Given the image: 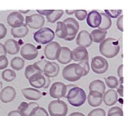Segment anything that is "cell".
<instances>
[{
	"label": "cell",
	"mask_w": 128,
	"mask_h": 116,
	"mask_svg": "<svg viewBox=\"0 0 128 116\" xmlns=\"http://www.w3.org/2000/svg\"><path fill=\"white\" fill-rule=\"evenodd\" d=\"M103 96L104 95L100 94L98 92H95V91L90 92L87 98L88 104L92 107H97L100 106L103 101Z\"/></svg>",
	"instance_id": "obj_22"
},
{
	"label": "cell",
	"mask_w": 128,
	"mask_h": 116,
	"mask_svg": "<svg viewBox=\"0 0 128 116\" xmlns=\"http://www.w3.org/2000/svg\"><path fill=\"white\" fill-rule=\"evenodd\" d=\"M62 76L68 81L75 82L83 76V69L79 63H71L63 69Z\"/></svg>",
	"instance_id": "obj_3"
},
{
	"label": "cell",
	"mask_w": 128,
	"mask_h": 116,
	"mask_svg": "<svg viewBox=\"0 0 128 116\" xmlns=\"http://www.w3.org/2000/svg\"><path fill=\"white\" fill-rule=\"evenodd\" d=\"M68 32L67 25L63 22H57V25L55 31V34L57 36V37L65 39L68 37Z\"/></svg>",
	"instance_id": "obj_26"
},
{
	"label": "cell",
	"mask_w": 128,
	"mask_h": 116,
	"mask_svg": "<svg viewBox=\"0 0 128 116\" xmlns=\"http://www.w3.org/2000/svg\"><path fill=\"white\" fill-rule=\"evenodd\" d=\"M118 76L121 77H122V75H123V65H121L118 69Z\"/></svg>",
	"instance_id": "obj_50"
},
{
	"label": "cell",
	"mask_w": 128,
	"mask_h": 116,
	"mask_svg": "<svg viewBox=\"0 0 128 116\" xmlns=\"http://www.w3.org/2000/svg\"><path fill=\"white\" fill-rule=\"evenodd\" d=\"M105 82H106L107 86L109 88H110L111 89L117 88L118 86V84H119L118 80L114 76H109V77H106Z\"/></svg>",
	"instance_id": "obj_34"
},
{
	"label": "cell",
	"mask_w": 128,
	"mask_h": 116,
	"mask_svg": "<svg viewBox=\"0 0 128 116\" xmlns=\"http://www.w3.org/2000/svg\"><path fill=\"white\" fill-rule=\"evenodd\" d=\"M16 95L15 89L11 86H7L0 92V101L4 104L10 103L14 100Z\"/></svg>",
	"instance_id": "obj_13"
},
{
	"label": "cell",
	"mask_w": 128,
	"mask_h": 116,
	"mask_svg": "<svg viewBox=\"0 0 128 116\" xmlns=\"http://www.w3.org/2000/svg\"><path fill=\"white\" fill-rule=\"evenodd\" d=\"M62 46L61 45L56 41H52L50 43L47 44L44 48V55L46 59L50 60H56L58 59L60 52H61Z\"/></svg>",
	"instance_id": "obj_6"
},
{
	"label": "cell",
	"mask_w": 128,
	"mask_h": 116,
	"mask_svg": "<svg viewBox=\"0 0 128 116\" xmlns=\"http://www.w3.org/2000/svg\"><path fill=\"white\" fill-rule=\"evenodd\" d=\"M58 62L61 64H68L72 60L71 50L68 47H62L60 54L57 59Z\"/></svg>",
	"instance_id": "obj_24"
},
{
	"label": "cell",
	"mask_w": 128,
	"mask_h": 116,
	"mask_svg": "<svg viewBox=\"0 0 128 116\" xmlns=\"http://www.w3.org/2000/svg\"><path fill=\"white\" fill-rule=\"evenodd\" d=\"M21 14H22V13H24V14H26V13H28L29 11H30V10H18Z\"/></svg>",
	"instance_id": "obj_53"
},
{
	"label": "cell",
	"mask_w": 128,
	"mask_h": 116,
	"mask_svg": "<svg viewBox=\"0 0 128 116\" xmlns=\"http://www.w3.org/2000/svg\"><path fill=\"white\" fill-rule=\"evenodd\" d=\"M6 54H7V51H6V49H5L4 44L0 42V57L6 56Z\"/></svg>",
	"instance_id": "obj_47"
},
{
	"label": "cell",
	"mask_w": 128,
	"mask_h": 116,
	"mask_svg": "<svg viewBox=\"0 0 128 116\" xmlns=\"http://www.w3.org/2000/svg\"><path fill=\"white\" fill-rule=\"evenodd\" d=\"M59 69H60V68H59V66L58 63H56L55 62L48 61L44 69L43 74L44 76H46L49 78L56 77L59 73Z\"/></svg>",
	"instance_id": "obj_16"
},
{
	"label": "cell",
	"mask_w": 128,
	"mask_h": 116,
	"mask_svg": "<svg viewBox=\"0 0 128 116\" xmlns=\"http://www.w3.org/2000/svg\"><path fill=\"white\" fill-rule=\"evenodd\" d=\"M47 60H44V59H43V60H39V61H38V62H36V63H34V65L43 73V71H44V67H45V66H46V64L47 63Z\"/></svg>",
	"instance_id": "obj_42"
},
{
	"label": "cell",
	"mask_w": 128,
	"mask_h": 116,
	"mask_svg": "<svg viewBox=\"0 0 128 116\" xmlns=\"http://www.w3.org/2000/svg\"><path fill=\"white\" fill-rule=\"evenodd\" d=\"M116 25H117V28L121 31H123L124 28H123V16H120L116 22Z\"/></svg>",
	"instance_id": "obj_44"
},
{
	"label": "cell",
	"mask_w": 128,
	"mask_h": 116,
	"mask_svg": "<svg viewBox=\"0 0 128 116\" xmlns=\"http://www.w3.org/2000/svg\"><path fill=\"white\" fill-rule=\"evenodd\" d=\"M53 10H37V12L38 14L41 15V16H47L48 15H50Z\"/></svg>",
	"instance_id": "obj_46"
},
{
	"label": "cell",
	"mask_w": 128,
	"mask_h": 116,
	"mask_svg": "<svg viewBox=\"0 0 128 116\" xmlns=\"http://www.w3.org/2000/svg\"><path fill=\"white\" fill-rule=\"evenodd\" d=\"M50 95L54 99L59 100L67 95V86L62 82H55L52 84L49 91Z\"/></svg>",
	"instance_id": "obj_7"
},
{
	"label": "cell",
	"mask_w": 128,
	"mask_h": 116,
	"mask_svg": "<svg viewBox=\"0 0 128 116\" xmlns=\"http://www.w3.org/2000/svg\"><path fill=\"white\" fill-rule=\"evenodd\" d=\"M7 22L11 28H19L24 25V17L19 11H13L8 14Z\"/></svg>",
	"instance_id": "obj_12"
},
{
	"label": "cell",
	"mask_w": 128,
	"mask_h": 116,
	"mask_svg": "<svg viewBox=\"0 0 128 116\" xmlns=\"http://www.w3.org/2000/svg\"><path fill=\"white\" fill-rule=\"evenodd\" d=\"M7 32H8V30L5 25L2 23H0V39H2L6 37Z\"/></svg>",
	"instance_id": "obj_43"
},
{
	"label": "cell",
	"mask_w": 128,
	"mask_h": 116,
	"mask_svg": "<svg viewBox=\"0 0 128 116\" xmlns=\"http://www.w3.org/2000/svg\"><path fill=\"white\" fill-rule=\"evenodd\" d=\"M71 59L75 62L88 60V52L86 48L78 46L71 51Z\"/></svg>",
	"instance_id": "obj_14"
},
{
	"label": "cell",
	"mask_w": 128,
	"mask_h": 116,
	"mask_svg": "<svg viewBox=\"0 0 128 116\" xmlns=\"http://www.w3.org/2000/svg\"><path fill=\"white\" fill-rule=\"evenodd\" d=\"M122 13V10H105V13L109 16V17L117 18Z\"/></svg>",
	"instance_id": "obj_38"
},
{
	"label": "cell",
	"mask_w": 128,
	"mask_h": 116,
	"mask_svg": "<svg viewBox=\"0 0 128 116\" xmlns=\"http://www.w3.org/2000/svg\"><path fill=\"white\" fill-rule=\"evenodd\" d=\"M103 100H104V104L108 107H111V106L114 105L118 101L117 92L115 91L114 89H110V90L106 91L104 94Z\"/></svg>",
	"instance_id": "obj_23"
},
{
	"label": "cell",
	"mask_w": 128,
	"mask_h": 116,
	"mask_svg": "<svg viewBox=\"0 0 128 116\" xmlns=\"http://www.w3.org/2000/svg\"><path fill=\"white\" fill-rule=\"evenodd\" d=\"M91 66L92 71L96 74H104L105 73L109 67L107 60L102 57L96 56L93 57L91 63Z\"/></svg>",
	"instance_id": "obj_8"
},
{
	"label": "cell",
	"mask_w": 128,
	"mask_h": 116,
	"mask_svg": "<svg viewBox=\"0 0 128 116\" xmlns=\"http://www.w3.org/2000/svg\"><path fill=\"white\" fill-rule=\"evenodd\" d=\"M107 31H102L100 29H94L92 31L91 36L92 38V41L97 43L102 42L106 36Z\"/></svg>",
	"instance_id": "obj_28"
},
{
	"label": "cell",
	"mask_w": 128,
	"mask_h": 116,
	"mask_svg": "<svg viewBox=\"0 0 128 116\" xmlns=\"http://www.w3.org/2000/svg\"><path fill=\"white\" fill-rule=\"evenodd\" d=\"M30 116H50L48 112L43 107H38L34 109Z\"/></svg>",
	"instance_id": "obj_36"
},
{
	"label": "cell",
	"mask_w": 128,
	"mask_h": 116,
	"mask_svg": "<svg viewBox=\"0 0 128 116\" xmlns=\"http://www.w3.org/2000/svg\"><path fill=\"white\" fill-rule=\"evenodd\" d=\"M38 107H39V105L36 102L26 103L23 101L19 105L17 110L23 116H30L34 109Z\"/></svg>",
	"instance_id": "obj_19"
},
{
	"label": "cell",
	"mask_w": 128,
	"mask_h": 116,
	"mask_svg": "<svg viewBox=\"0 0 128 116\" xmlns=\"http://www.w3.org/2000/svg\"><path fill=\"white\" fill-rule=\"evenodd\" d=\"M28 33V28L26 24L23 25L16 28H11L10 29V34L14 38H23L25 37Z\"/></svg>",
	"instance_id": "obj_25"
},
{
	"label": "cell",
	"mask_w": 128,
	"mask_h": 116,
	"mask_svg": "<svg viewBox=\"0 0 128 116\" xmlns=\"http://www.w3.org/2000/svg\"><path fill=\"white\" fill-rule=\"evenodd\" d=\"M66 98L71 106L79 107L84 104L87 99V96L82 88L74 85H68Z\"/></svg>",
	"instance_id": "obj_1"
},
{
	"label": "cell",
	"mask_w": 128,
	"mask_h": 116,
	"mask_svg": "<svg viewBox=\"0 0 128 116\" xmlns=\"http://www.w3.org/2000/svg\"><path fill=\"white\" fill-rule=\"evenodd\" d=\"M76 42L79 46L84 47L86 48L92 45L93 41H92L91 34L88 33L86 30H82L78 34Z\"/></svg>",
	"instance_id": "obj_15"
},
{
	"label": "cell",
	"mask_w": 128,
	"mask_h": 116,
	"mask_svg": "<svg viewBox=\"0 0 128 116\" xmlns=\"http://www.w3.org/2000/svg\"><path fill=\"white\" fill-rule=\"evenodd\" d=\"M37 74H43L34 64H31L26 66L25 69V77L27 80H28L32 76L37 75Z\"/></svg>",
	"instance_id": "obj_32"
},
{
	"label": "cell",
	"mask_w": 128,
	"mask_h": 116,
	"mask_svg": "<svg viewBox=\"0 0 128 116\" xmlns=\"http://www.w3.org/2000/svg\"><path fill=\"white\" fill-rule=\"evenodd\" d=\"M88 116H106V113L103 109L98 108V109L92 110L88 113Z\"/></svg>",
	"instance_id": "obj_40"
},
{
	"label": "cell",
	"mask_w": 128,
	"mask_h": 116,
	"mask_svg": "<svg viewBox=\"0 0 128 116\" xmlns=\"http://www.w3.org/2000/svg\"><path fill=\"white\" fill-rule=\"evenodd\" d=\"M100 15H101L102 20H101V23H100V26L98 27L99 28L98 29L102 30V31H106L109 28H110V27L112 25L111 18L109 17V16L106 15L105 13H100Z\"/></svg>",
	"instance_id": "obj_30"
},
{
	"label": "cell",
	"mask_w": 128,
	"mask_h": 116,
	"mask_svg": "<svg viewBox=\"0 0 128 116\" xmlns=\"http://www.w3.org/2000/svg\"><path fill=\"white\" fill-rule=\"evenodd\" d=\"M63 14H64L63 10H53L52 12L46 16V19L50 23H55L58 19H61Z\"/></svg>",
	"instance_id": "obj_31"
},
{
	"label": "cell",
	"mask_w": 128,
	"mask_h": 116,
	"mask_svg": "<svg viewBox=\"0 0 128 116\" xmlns=\"http://www.w3.org/2000/svg\"><path fill=\"white\" fill-rule=\"evenodd\" d=\"M69 116H85L84 114L81 113H78V112H76V113H71Z\"/></svg>",
	"instance_id": "obj_51"
},
{
	"label": "cell",
	"mask_w": 128,
	"mask_h": 116,
	"mask_svg": "<svg viewBox=\"0 0 128 116\" xmlns=\"http://www.w3.org/2000/svg\"><path fill=\"white\" fill-rule=\"evenodd\" d=\"M63 22L67 25L68 28V37H66V41H72L76 37L78 31L80 29V25L78 22L72 17H68L65 19Z\"/></svg>",
	"instance_id": "obj_9"
},
{
	"label": "cell",
	"mask_w": 128,
	"mask_h": 116,
	"mask_svg": "<svg viewBox=\"0 0 128 116\" xmlns=\"http://www.w3.org/2000/svg\"><path fill=\"white\" fill-rule=\"evenodd\" d=\"M4 45L5 47L7 54H10V55H15V54H16L20 51V44L15 39H7L4 42Z\"/></svg>",
	"instance_id": "obj_21"
},
{
	"label": "cell",
	"mask_w": 128,
	"mask_h": 116,
	"mask_svg": "<svg viewBox=\"0 0 128 116\" xmlns=\"http://www.w3.org/2000/svg\"><path fill=\"white\" fill-rule=\"evenodd\" d=\"M101 15L100 13H99L97 10H92L89 13H88L86 22L87 24L91 28H98L101 23Z\"/></svg>",
	"instance_id": "obj_18"
},
{
	"label": "cell",
	"mask_w": 128,
	"mask_h": 116,
	"mask_svg": "<svg viewBox=\"0 0 128 116\" xmlns=\"http://www.w3.org/2000/svg\"><path fill=\"white\" fill-rule=\"evenodd\" d=\"M100 52L107 58L115 57L120 51L119 42L114 38L105 39L100 45Z\"/></svg>",
	"instance_id": "obj_2"
},
{
	"label": "cell",
	"mask_w": 128,
	"mask_h": 116,
	"mask_svg": "<svg viewBox=\"0 0 128 116\" xmlns=\"http://www.w3.org/2000/svg\"><path fill=\"white\" fill-rule=\"evenodd\" d=\"M74 14L76 18L80 21H83L85 19L87 18L88 16V13L86 10H76Z\"/></svg>",
	"instance_id": "obj_37"
},
{
	"label": "cell",
	"mask_w": 128,
	"mask_h": 116,
	"mask_svg": "<svg viewBox=\"0 0 128 116\" xmlns=\"http://www.w3.org/2000/svg\"><path fill=\"white\" fill-rule=\"evenodd\" d=\"M79 64L81 66V67L83 69V76L87 75L88 74V72H89V70H90V66H89V63H88V60H85V61L80 62Z\"/></svg>",
	"instance_id": "obj_39"
},
{
	"label": "cell",
	"mask_w": 128,
	"mask_h": 116,
	"mask_svg": "<svg viewBox=\"0 0 128 116\" xmlns=\"http://www.w3.org/2000/svg\"><path fill=\"white\" fill-rule=\"evenodd\" d=\"M89 91H95V92H98L100 94L104 95L105 93V83H104V81L100 80H95L94 81H92L90 85H89Z\"/></svg>",
	"instance_id": "obj_27"
},
{
	"label": "cell",
	"mask_w": 128,
	"mask_h": 116,
	"mask_svg": "<svg viewBox=\"0 0 128 116\" xmlns=\"http://www.w3.org/2000/svg\"><path fill=\"white\" fill-rule=\"evenodd\" d=\"M25 60L24 59H22V57H14L11 61H10V67L12 68V69L14 71H20L21 69H23L24 66H25Z\"/></svg>",
	"instance_id": "obj_29"
},
{
	"label": "cell",
	"mask_w": 128,
	"mask_h": 116,
	"mask_svg": "<svg viewBox=\"0 0 128 116\" xmlns=\"http://www.w3.org/2000/svg\"><path fill=\"white\" fill-rule=\"evenodd\" d=\"M28 83L30 86L34 89H40L44 88L45 83H46V78L44 74H37L33 76H32L28 80Z\"/></svg>",
	"instance_id": "obj_20"
},
{
	"label": "cell",
	"mask_w": 128,
	"mask_h": 116,
	"mask_svg": "<svg viewBox=\"0 0 128 116\" xmlns=\"http://www.w3.org/2000/svg\"><path fill=\"white\" fill-rule=\"evenodd\" d=\"M16 77V72L10 69H6L3 70L2 73V77L6 82H12L13 80H15Z\"/></svg>",
	"instance_id": "obj_33"
},
{
	"label": "cell",
	"mask_w": 128,
	"mask_h": 116,
	"mask_svg": "<svg viewBox=\"0 0 128 116\" xmlns=\"http://www.w3.org/2000/svg\"><path fill=\"white\" fill-rule=\"evenodd\" d=\"M68 107L62 100L52 101L48 105V113L50 116H66Z\"/></svg>",
	"instance_id": "obj_5"
},
{
	"label": "cell",
	"mask_w": 128,
	"mask_h": 116,
	"mask_svg": "<svg viewBox=\"0 0 128 116\" xmlns=\"http://www.w3.org/2000/svg\"><path fill=\"white\" fill-rule=\"evenodd\" d=\"M23 97L28 101H38L42 97V93L38 89H34L32 87L24 88L21 90Z\"/></svg>",
	"instance_id": "obj_17"
},
{
	"label": "cell",
	"mask_w": 128,
	"mask_h": 116,
	"mask_svg": "<svg viewBox=\"0 0 128 116\" xmlns=\"http://www.w3.org/2000/svg\"><path fill=\"white\" fill-rule=\"evenodd\" d=\"M108 116H124V113L121 107H113L109 110Z\"/></svg>",
	"instance_id": "obj_35"
},
{
	"label": "cell",
	"mask_w": 128,
	"mask_h": 116,
	"mask_svg": "<svg viewBox=\"0 0 128 116\" xmlns=\"http://www.w3.org/2000/svg\"><path fill=\"white\" fill-rule=\"evenodd\" d=\"M65 12H66V13H67V14H68V15H72V14L75 13V12H76V10H65Z\"/></svg>",
	"instance_id": "obj_52"
},
{
	"label": "cell",
	"mask_w": 128,
	"mask_h": 116,
	"mask_svg": "<svg viewBox=\"0 0 128 116\" xmlns=\"http://www.w3.org/2000/svg\"><path fill=\"white\" fill-rule=\"evenodd\" d=\"M55 32L47 27H43L34 33L33 38L34 41L41 45H47L52 42L55 38Z\"/></svg>",
	"instance_id": "obj_4"
},
{
	"label": "cell",
	"mask_w": 128,
	"mask_h": 116,
	"mask_svg": "<svg viewBox=\"0 0 128 116\" xmlns=\"http://www.w3.org/2000/svg\"><path fill=\"white\" fill-rule=\"evenodd\" d=\"M2 85H3V84H2V82H0V89L2 88Z\"/></svg>",
	"instance_id": "obj_54"
},
{
	"label": "cell",
	"mask_w": 128,
	"mask_h": 116,
	"mask_svg": "<svg viewBox=\"0 0 128 116\" xmlns=\"http://www.w3.org/2000/svg\"><path fill=\"white\" fill-rule=\"evenodd\" d=\"M38 50L35 45L32 43H26L20 48V55L22 58L26 60H33L38 56Z\"/></svg>",
	"instance_id": "obj_11"
},
{
	"label": "cell",
	"mask_w": 128,
	"mask_h": 116,
	"mask_svg": "<svg viewBox=\"0 0 128 116\" xmlns=\"http://www.w3.org/2000/svg\"><path fill=\"white\" fill-rule=\"evenodd\" d=\"M123 80H124V79H123V77H121L120 78V80H118V82H119V86H118V93H119V95H120V96L121 97H123Z\"/></svg>",
	"instance_id": "obj_45"
},
{
	"label": "cell",
	"mask_w": 128,
	"mask_h": 116,
	"mask_svg": "<svg viewBox=\"0 0 128 116\" xmlns=\"http://www.w3.org/2000/svg\"><path fill=\"white\" fill-rule=\"evenodd\" d=\"M45 78H46V83H45V85H44V89H48V87H50V79L47 77L45 76Z\"/></svg>",
	"instance_id": "obj_49"
},
{
	"label": "cell",
	"mask_w": 128,
	"mask_h": 116,
	"mask_svg": "<svg viewBox=\"0 0 128 116\" xmlns=\"http://www.w3.org/2000/svg\"><path fill=\"white\" fill-rule=\"evenodd\" d=\"M8 66V60L6 56L0 57V70H4Z\"/></svg>",
	"instance_id": "obj_41"
},
{
	"label": "cell",
	"mask_w": 128,
	"mask_h": 116,
	"mask_svg": "<svg viewBox=\"0 0 128 116\" xmlns=\"http://www.w3.org/2000/svg\"><path fill=\"white\" fill-rule=\"evenodd\" d=\"M8 116H23L17 110H12L10 111L8 114Z\"/></svg>",
	"instance_id": "obj_48"
},
{
	"label": "cell",
	"mask_w": 128,
	"mask_h": 116,
	"mask_svg": "<svg viewBox=\"0 0 128 116\" xmlns=\"http://www.w3.org/2000/svg\"><path fill=\"white\" fill-rule=\"evenodd\" d=\"M26 25L32 29H40L45 23V19L38 13H34L26 17Z\"/></svg>",
	"instance_id": "obj_10"
}]
</instances>
